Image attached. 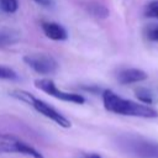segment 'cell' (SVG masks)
<instances>
[{
	"mask_svg": "<svg viewBox=\"0 0 158 158\" xmlns=\"http://www.w3.org/2000/svg\"><path fill=\"white\" fill-rule=\"evenodd\" d=\"M19 9L17 0H0V10L6 14H14Z\"/></svg>",
	"mask_w": 158,
	"mask_h": 158,
	"instance_id": "cell-12",
	"label": "cell"
},
{
	"mask_svg": "<svg viewBox=\"0 0 158 158\" xmlns=\"http://www.w3.org/2000/svg\"><path fill=\"white\" fill-rule=\"evenodd\" d=\"M148 78L147 73L137 69V68H128V69H123L118 73L117 75V80L120 84H132V83H138V81H143Z\"/></svg>",
	"mask_w": 158,
	"mask_h": 158,
	"instance_id": "cell-8",
	"label": "cell"
},
{
	"mask_svg": "<svg viewBox=\"0 0 158 158\" xmlns=\"http://www.w3.org/2000/svg\"><path fill=\"white\" fill-rule=\"evenodd\" d=\"M11 95L14 98H16V99H19V100H21V101L31 105L37 112H40L41 115H43V116L48 117L49 120L54 121L60 127H64V128L70 127L72 123H70V121L65 116H63L59 111H57L53 106H51L46 101H43V100L33 96L32 94H30L27 91H23V90H17V91H12Z\"/></svg>",
	"mask_w": 158,
	"mask_h": 158,
	"instance_id": "cell-3",
	"label": "cell"
},
{
	"mask_svg": "<svg viewBox=\"0 0 158 158\" xmlns=\"http://www.w3.org/2000/svg\"><path fill=\"white\" fill-rule=\"evenodd\" d=\"M20 40V32L15 28L2 27L0 28V48H5L17 43Z\"/></svg>",
	"mask_w": 158,
	"mask_h": 158,
	"instance_id": "cell-9",
	"label": "cell"
},
{
	"mask_svg": "<svg viewBox=\"0 0 158 158\" xmlns=\"http://www.w3.org/2000/svg\"><path fill=\"white\" fill-rule=\"evenodd\" d=\"M7 153H20V154L30 156L32 158H44L41 152L35 149L32 146H30L21 138L10 133L0 132V154H7Z\"/></svg>",
	"mask_w": 158,
	"mask_h": 158,
	"instance_id": "cell-4",
	"label": "cell"
},
{
	"mask_svg": "<svg viewBox=\"0 0 158 158\" xmlns=\"http://www.w3.org/2000/svg\"><path fill=\"white\" fill-rule=\"evenodd\" d=\"M88 158H101L99 154H96V153H93V154H90Z\"/></svg>",
	"mask_w": 158,
	"mask_h": 158,
	"instance_id": "cell-17",
	"label": "cell"
},
{
	"mask_svg": "<svg viewBox=\"0 0 158 158\" xmlns=\"http://www.w3.org/2000/svg\"><path fill=\"white\" fill-rule=\"evenodd\" d=\"M23 62L38 74H52L57 70V60L47 53H31L23 57Z\"/></svg>",
	"mask_w": 158,
	"mask_h": 158,
	"instance_id": "cell-6",
	"label": "cell"
},
{
	"mask_svg": "<svg viewBox=\"0 0 158 158\" xmlns=\"http://www.w3.org/2000/svg\"><path fill=\"white\" fill-rule=\"evenodd\" d=\"M17 75L12 69L0 65V79H15Z\"/></svg>",
	"mask_w": 158,
	"mask_h": 158,
	"instance_id": "cell-14",
	"label": "cell"
},
{
	"mask_svg": "<svg viewBox=\"0 0 158 158\" xmlns=\"http://www.w3.org/2000/svg\"><path fill=\"white\" fill-rule=\"evenodd\" d=\"M117 144L126 154L135 158H158V143L144 137L125 135L118 138Z\"/></svg>",
	"mask_w": 158,
	"mask_h": 158,
	"instance_id": "cell-2",
	"label": "cell"
},
{
	"mask_svg": "<svg viewBox=\"0 0 158 158\" xmlns=\"http://www.w3.org/2000/svg\"><path fill=\"white\" fill-rule=\"evenodd\" d=\"M41 27H42L43 33L48 38H51L53 41H64V40L68 38L67 30L62 25H59L57 22H52V21H49V22H42Z\"/></svg>",
	"mask_w": 158,
	"mask_h": 158,
	"instance_id": "cell-7",
	"label": "cell"
},
{
	"mask_svg": "<svg viewBox=\"0 0 158 158\" xmlns=\"http://www.w3.org/2000/svg\"><path fill=\"white\" fill-rule=\"evenodd\" d=\"M144 15L147 17H156V19H158V0L152 1V2H149L146 6Z\"/></svg>",
	"mask_w": 158,
	"mask_h": 158,
	"instance_id": "cell-13",
	"label": "cell"
},
{
	"mask_svg": "<svg viewBox=\"0 0 158 158\" xmlns=\"http://www.w3.org/2000/svg\"><path fill=\"white\" fill-rule=\"evenodd\" d=\"M35 1L42 6H51L53 4V0H35Z\"/></svg>",
	"mask_w": 158,
	"mask_h": 158,
	"instance_id": "cell-16",
	"label": "cell"
},
{
	"mask_svg": "<svg viewBox=\"0 0 158 158\" xmlns=\"http://www.w3.org/2000/svg\"><path fill=\"white\" fill-rule=\"evenodd\" d=\"M136 96L143 104H152L153 102V94H152L151 90H148L146 88H138V89H136Z\"/></svg>",
	"mask_w": 158,
	"mask_h": 158,
	"instance_id": "cell-11",
	"label": "cell"
},
{
	"mask_svg": "<svg viewBox=\"0 0 158 158\" xmlns=\"http://www.w3.org/2000/svg\"><path fill=\"white\" fill-rule=\"evenodd\" d=\"M148 38H149L151 41H156V42H158V26L153 27V28L148 32Z\"/></svg>",
	"mask_w": 158,
	"mask_h": 158,
	"instance_id": "cell-15",
	"label": "cell"
},
{
	"mask_svg": "<svg viewBox=\"0 0 158 158\" xmlns=\"http://www.w3.org/2000/svg\"><path fill=\"white\" fill-rule=\"evenodd\" d=\"M89 11L95 17H99V19H105L109 15L107 7L104 6V5H101V4H91V5H89Z\"/></svg>",
	"mask_w": 158,
	"mask_h": 158,
	"instance_id": "cell-10",
	"label": "cell"
},
{
	"mask_svg": "<svg viewBox=\"0 0 158 158\" xmlns=\"http://www.w3.org/2000/svg\"><path fill=\"white\" fill-rule=\"evenodd\" d=\"M35 86L47 94H49L51 96L59 99L62 101H67V102H74V104H84L85 102V98L81 96L80 94H75V93H67L63 91L60 89L57 88V85L54 84L53 80L47 79V78H42V79H36L35 80Z\"/></svg>",
	"mask_w": 158,
	"mask_h": 158,
	"instance_id": "cell-5",
	"label": "cell"
},
{
	"mask_svg": "<svg viewBox=\"0 0 158 158\" xmlns=\"http://www.w3.org/2000/svg\"><path fill=\"white\" fill-rule=\"evenodd\" d=\"M102 102L104 107L114 114L125 115V116H135L143 118H156L158 117V111L143 102H135L127 99H123L115 94L114 91L106 89L102 93Z\"/></svg>",
	"mask_w": 158,
	"mask_h": 158,
	"instance_id": "cell-1",
	"label": "cell"
}]
</instances>
